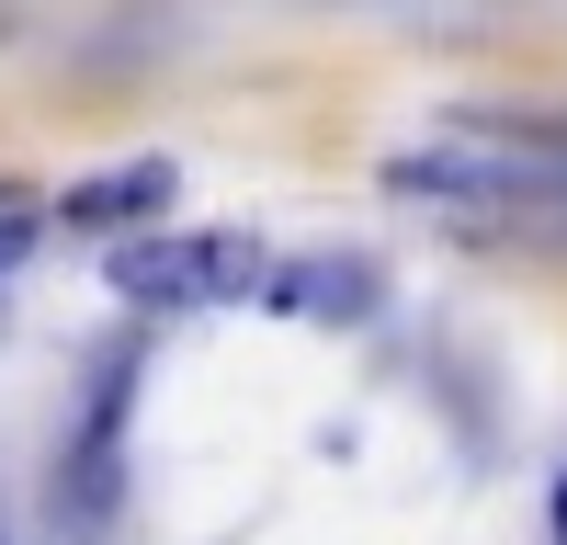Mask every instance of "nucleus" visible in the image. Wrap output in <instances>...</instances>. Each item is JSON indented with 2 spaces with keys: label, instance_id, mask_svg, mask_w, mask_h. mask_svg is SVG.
<instances>
[{
  "label": "nucleus",
  "instance_id": "nucleus-1",
  "mask_svg": "<svg viewBox=\"0 0 567 545\" xmlns=\"http://www.w3.org/2000/svg\"><path fill=\"white\" fill-rule=\"evenodd\" d=\"M136 341H103L91 352V376L58 421V466H45V523L58 545H103L125 523V477H136Z\"/></svg>",
  "mask_w": 567,
  "mask_h": 545
},
{
  "label": "nucleus",
  "instance_id": "nucleus-2",
  "mask_svg": "<svg viewBox=\"0 0 567 545\" xmlns=\"http://www.w3.org/2000/svg\"><path fill=\"white\" fill-rule=\"evenodd\" d=\"M103 285L125 307H159V318H182V307H250L272 285V250L250 239V227H148V239H114Z\"/></svg>",
  "mask_w": 567,
  "mask_h": 545
},
{
  "label": "nucleus",
  "instance_id": "nucleus-3",
  "mask_svg": "<svg viewBox=\"0 0 567 545\" xmlns=\"http://www.w3.org/2000/svg\"><path fill=\"white\" fill-rule=\"evenodd\" d=\"M261 307L272 318H307V330H363V318L386 307V272H374L363 250H307V261H272Z\"/></svg>",
  "mask_w": 567,
  "mask_h": 545
},
{
  "label": "nucleus",
  "instance_id": "nucleus-4",
  "mask_svg": "<svg viewBox=\"0 0 567 545\" xmlns=\"http://www.w3.org/2000/svg\"><path fill=\"white\" fill-rule=\"evenodd\" d=\"M171 194H182V171H171V160H125V171H91V182H69V194H58V216L80 227V239H103V227L159 216Z\"/></svg>",
  "mask_w": 567,
  "mask_h": 545
},
{
  "label": "nucleus",
  "instance_id": "nucleus-5",
  "mask_svg": "<svg viewBox=\"0 0 567 545\" xmlns=\"http://www.w3.org/2000/svg\"><path fill=\"white\" fill-rule=\"evenodd\" d=\"M23 250H34V216H23V205H0V285L23 272Z\"/></svg>",
  "mask_w": 567,
  "mask_h": 545
},
{
  "label": "nucleus",
  "instance_id": "nucleus-6",
  "mask_svg": "<svg viewBox=\"0 0 567 545\" xmlns=\"http://www.w3.org/2000/svg\"><path fill=\"white\" fill-rule=\"evenodd\" d=\"M545 523H556V545H567V477H556V500H545Z\"/></svg>",
  "mask_w": 567,
  "mask_h": 545
}]
</instances>
